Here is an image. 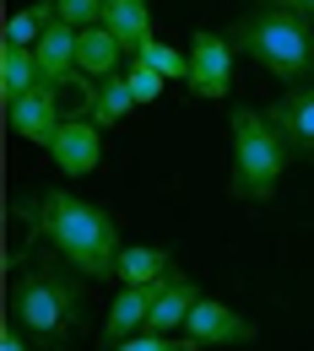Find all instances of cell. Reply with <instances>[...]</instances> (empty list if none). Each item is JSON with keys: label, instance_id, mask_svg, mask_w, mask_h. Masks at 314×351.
Returning <instances> with one entry per match:
<instances>
[{"label": "cell", "instance_id": "obj_1", "mask_svg": "<svg viewBox=\"0 0 314 351\" xmlns=\"http://www.w3.org/2000/svg\"><path fill=\"white\" fill-rule=\"evenodd\" d=\"M33 232L44 238L60 260L71 265L87 281H120V227L103 206H92L71 189H49L44 200L33 206Z\"/></svg>", "mask_w": 314, "mask_h": 351}, {"label": "cell", "instance_id": "obj_2", "mask_svg": "<svg viewBox=\"0 0 314 351\" xmlns=\"http://www.w3.org/2000/svg\"><path fill=\"white\" fill-rule=\"evenodd\" d=\"M293 162V141L276 125V114L238 108L233 114V195L238 200H271Z\"/></svg>", "mask_w": 314, "mask_h": 351}, {"label": "cell", "instance_id": "obj_3", "mask_svg": "<svg viewBox=\"0 0 314 351\" xmlns=\"http://www.w3.org/2000/svg\"><path fill=\"white\" fill-rule=\"evenodd\" d=\"M233 49H244L260 71H271L276 82H304V71L314 65V33L309 16L282 11V5H260L255 16H244L233 27Z\"/></svg>", "mask_w": 314, "mask_h": 351}, {"label": "cell", "instance_id": "obj_4", "mask_svg": "<svg viewBox=\"0 0 314 351\" xmlns=\"http://www.w3.org/2000/svg\"><path fill=\"white\" fill-rule=\"evenodd\" d=\"M82 308L65 276L54 270H22L11 287V324L27 330V341H44L49 351H60V341H71Z\"/></svg>", "mask_w": 314, "mask_h": 351}, {"label": "cell", "instance_id": "obj_5", "mask_svg": "<svg viewBox=\"0 0 314 351\" xmlns=\"http://www.w3.org/2000/svg\"><path fill=\"white\" fill-rule=\"evenodd\" d=\"M190 92L212 97V103L233 92V38L212 33V27H201L190 38Z\"/></svg>", "mask_w": 314, "mask_h": 351}, {"label": "cell", "instance_id": "obj_6", "mask_svg": "<svg viewBox=\"0 0 314 351\" xmlns=\"http://www.w3.org/2000/svg\"><path fill=\"white\" fill-rule=\"evenodd\" d=\"M184 335H190L195 346H249L260 330H255V319H244L233 303L201 298L195 313H190V324H184Z\"/></svg>", "mask_w": 314, "mask_h": 351}, {"label": "cell", "instance_id": "obj_7", "mask_svg": "<svg viewBox=\"0 0 314 351\" xmlns=\"http://www.w3.org/2000/svg\"><path fill=\"white\" fill-rule=\"evenodd\" d=\"M49 162H54V168H60L65 178H82V173H92V168L103 162V130L92 125L87 114L65 119V125L54 130V141H49Z\"/></svg>", "mask_w": 314, "mask_h": 351}, {"label": "cell", "instance_id": "obj_8", "mask_svg": "<svg viewBox=\"0 0 314 351\" xmlns=\"http://www.w3.org/2000/svg\"><path fill=\"white\" fill-rule=\"evenodd\" d=\"M5 125H11V135L16 141H38V146H49L54 141V130L65 125L60 119V87H38L22 92L16 103H5Z\"/></svg>", "mask_w": 314, "mask_h": 351}, {"label": "cell", "instance_id": "obj_9", "mask_svg": "<svg viewBox=\"0 0 314 351\" xmlns=\"http://www.w3.org/2000/svg\"><path fill=\"white\" fill-rule=\"evenodd\" d=\"M82 33L71 22H49V33L38 38V82L44 87H71L82 76V60H76Z\"/></svg>", "mask_w": 314, "mask_h": 351}, {"label": "cell", "instance_id": "obj_10", "mask_svg": "<svg viewBox=\"0 0 314 351\" xmlns=\"http://www.w3.org/2000/svg\"><path fill=\"white\" fill-rule=\"evenodd\" d=\"M195 303H201V287L174 270L168 281H157V298H152L146 330H152V335H179L184 324H190V313H195Z\"/></svg>", "mask_w": 314, "mask_h": 351}, {"label": "cell", "instance_id": "obj_11", "mask_svg": "<svg viewBox=\"0 0 314 351\" xmlns=\"http://www.w3.org/2000/svg\"><path fill=\"white\" fill-rule=\"evenodd\" d=\"M152 298H157V287H120V298L109 303V319H103V341L120 346V341L141 335L152 319Z\"/></svg>", "mask_w": 314, "mask_h": 351}, {"label": "cell", "instance_id": "obj_12", "mask_svg": "<svg viewBox=\"0 0 314 351\" xmlns=\"http://www.w3.org/2000/svg\"><path fill=\"white\" fill-rule=\"evenodd\" d=\"M131 108H135V92H131V82H125V76H103V82L82 87V114H87L98 130H114Z\"/></svg>", "mask_w": 314, "mask_h": 351}, {"label": "cell", "instance_id": "obj_13", "mask_svg": "<svg viewBox=\"0 0 314 351\" xmlns=\"http://www.w3.org/2000/svg\"><path fill=\"white\" fill-rule=\"evenodd\" d=\"M174 276V254L157 243H125L120 254V287H157Z\"/></svg>", "mask_w": 314, "mask_h": 351}, {"label": "cell", "instance_id": "obj_14", "mask_svg": "<svg viewBox=\"0 0 314 351\" xmlns=\"http://www.w3.org/2000/svg\"><path fill=\"white\" fill-rule=\"evenodd\" d=\"M120 54L125 44L98 22V27H82V44H76V60H82V76L103 82V76H120Z\"/></svg>", "mask_w": 314, "mask_h": 351}, {"label": "cell", "instance_id": "obj_15", "mask_svg": "<svg viewBox=\"0 0 314 351\" xmlns=\"http://www.w3.org/2000/svg\"><path fill=\"white\" fill-rule=\"evenodd\" d=\"M103 27H109V33H114V38L135 54V49L152 38V5H146V0H109Z\"/></svg>", "mask_w": 314, "mask_h": 351}, {"label": "cell", "instance_id": "obj_16", "mask_svg": "<svg viewBox=\"0 0 314 351\" xmlns=\"http://www.w3.org/2000/svg\"><path fill=\"white\" fill-rule=\"evenodd\" d=\"M276 125L287 130V141L298 146V152H314V87H298V92H287L276 108Z\"/></svg>", "mask_w": 314, "mask_h": 351}, {"label": "cell", "instance_id": "obj_17", "mask_svg": "<svg viewBox=\"0 0 314 351\" xmlns=\"http://www.w3.org/2000/svg\"><path fill=\"white\" fill-rule=\"evenodd\" d=\"M33 87H38V49L5 44V54H0V97L16 103L22 92H33Z\"/></svg>", "mask_w": 314, "mask_h": 351}, {"label": "cell", "instance_id": "obj_18", "mask_svg": "<svg viewBox=\"0 0 314 351\" xmlns=\"http://www.w3.org/2000/svg\"><path fill=\"white\" fill-rule=\"evenodd\" d=\"M49 22H60L54 0H33V5L11 11V22H5V44H16V49H38V38L49 33Z\"/></svg>", "mask_w": 314, "mask_h": 351}, {"label": "cell", "instance_id": "obj_19", "mask_svg": "<svg viewBox=\"0 0 314 351\" xmlns=\"http://www.w3.org/2000/svg\"><path fill=\"white\" fill-rule=\"evenodd\" d=\"M135 60H146V65H152V71H163L168 82H190V54H184V49H174V44H163L157 33L135 49Z\"/></svg>", "mask_w": 314, "mask_h": 351}, {"label": "cell", "instance_id": "obj_20", "mask_svg": "<svg viewBox=\"0 0 314 351\" xmlns=\"http://www.w3.org/2000/svg\"><path fill=\"white\" fill-rule=\"evenodd\" d=\"M125 82H131L135 103H157L163 87H168V76H163V71H152L146 60H135V54H131V65H125Z\"/></svg>", "mask_w": 314, "mask_h": 351}, {"label": "cell", "instance_id": "obj_21", "mask_svg": "<svg viewBox=\"0 0 314 351\" xmlns=\"http://www.w3.org/2000/svg\"><path fill=\"white\" fill-rule=\"evenodd\" d=\"M54 11H60V22H71V27L82 33V27H98V22H103L109 0H54Z\"/></svg>", "mask_w": 314, "mask_h": 351}, {"label": "cell", "instance_id": "obj_22", "mask_svg": "<svg viewBox=\"0 0 314 351\" xmlns=\"http://www.w3.org/2000/svg\"><path fill=\"white\" fill-rule=\"evenodd\" d=\"M109 351H201L190 335H152V330H141V335H131V341H120V346H109Z\"/></svg>", "mask_w": 314, "mask_h": 351}, {"label": "cell", "instance_id": "obj_23", "mask_svg": "<svg viewBox=\"0 0 314 351\" xmlns=\"http://www.w3.org/2000/svg\"><path fill=\"white\" fill-rule=\"evenodd\" d=\"M0 351H33V346H27V330H22V324H11V330L0 335Z\"/></svg>", "mask_w": 314, "mask_h": 351}, {"label": "cell", "instance_id": "obj_24", "mask_svg": "<svg viewBox=\"0 0 314 351\" xmlns=\"http://www.w3.org/2000/svg\"><path fill=\"white\" fill-rule=\"evenodd\" d=\"M266 5H282V11H298V16H314V0H266Z\"/></svg>", "mask_w": 314, "mask_h": 351}]
</instances>
